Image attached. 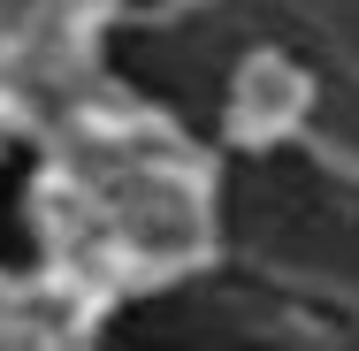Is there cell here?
I'll use <instances>...</instances> for the list:
<instances>
[{
	"label": "cell",
	"instance_id": "cell-1",
	"mask_svg": "<svg viewBox=\"0 0 359 351\" xmlns=\"http://www.w3.org/2000/svg\"><path fill=\"white\" fill-rule=\"evenodd\" d=\"M290 99H298V76L290 69H260L252 84H237V107H245L252 123H283L276 107H290Z\"/></svg>",
	"mask_w": 359,
	"mask_h": 351
}]
</instances>
